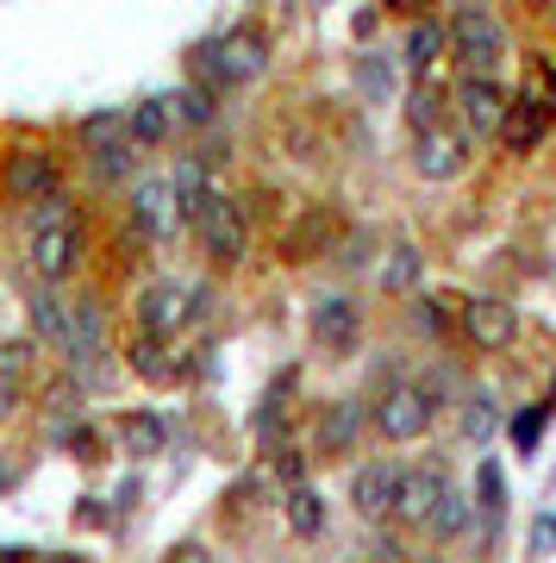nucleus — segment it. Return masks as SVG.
Masks as SVG:
<instances>
[{
  "label": "nucleus",
  "mask_w": 556,
  "mask_h": 563,
  "mask_svg": "<svg viewBox=\"0 0 556 563\" xmlns=\"http://www.w3.org/2000/svg\"><path fill=\"white\" fill-rule=\"evenodd\" d=\"M432 413H437L432 388H425V383H400V388H388V395H381L376 432H381V439H394V444H407V439H419V432L432 426Z\"/></svg>",
  "instance_id": "nucleus-1"
},
{
  "label": "nucleus",
  "mask_w": 556,
  "mask_h": 563,
  "mask_svg": "<svg viewBox=\"0 0 556 563\" xmlns=\"http://www.w3.org/2000/svg\"><path fill=\"white\" fill-rule=\"evenodd\" d=\"M451 38H457V57L469 63V76H476V81H488V69L507 57V32H500V20L488 13V7H469V13H457Z\"/></svg>",
  "instance_id": "nucleus-2"
},
{
  "label": "nucleus",
  "mask_w": 556,
  "mask_h": 563,
  "mask_svg": "<svg viewBox=\"0 0 556 563\" xmlns=\"http://www.w3.org/2000/svg\"><path fill=\"white\" fill-rule=\"evenodd\" d=\"M263 38L257 32H225L219 44H207L200 51V69L213 81H251V76H263Z\"/></svg>",
  "instance_id": "nucleus-3"
},
{
  "label": "nucleus",
  "mask_w": 556,
  "mask_h": 563,
  "mask_svg": "<svg viewBox=\"0 0 556 563\" xmlns=\"http://www.w3.org/2000/svg\"><path fill=\"white\" fill-rule=\"evenodd\" d=\"M194 232L207 239V251H213L219 263H244V251H251V232H244V213L225 195H213V201L200 207Z\"/></svg>",
  "instance_id": "nucleus-4"
},
{
  "label": "nucleus",
  "mask_w": 556,
  "mask_h": 563,
  "mask_svg": "<svg viewBox=\"0 0 556 563\" xmlns=\"http://www.w3.org/2000/svg\"><path fill=\"white\" fill-rule=\"evenodd\" d=\"M138 325H144V339H169V332H181L188 325V288L181 282H151L138 295Z\"/></svg>",
  "instance_id": "nucleus-5"
},
{
  "label": "nucleus",
  "mask_w": 556,
  "mask_h": 563,
  "mask_svg": "<svg viewBox=\"0 0 556 563\" xmlns=\"http://www.w3.org/2000/svg\"><path fill=\"white\" fill-rule=\"evenodd\" d=\"M132 220L151 232V239H169L181 225V207H176V188H169V176H144L138 188H132Z\"/></svg>",
  "instance_id": "nucleus-6"
},
{
  "label": "nucleus",
  "mask_w": 556,
  "mask_h": 563,
  "mask_svg": "<svg viewBox=\"0 0 556 563\" xmlns=\"http://www.w3.org/2000/svg\"><path fill=\"white\" fill-rule=\"evenodd\" d=\"M463 325H469V339H476L481 351H500V344H513L519 313L500 301V295H476V301L463 307Z\"/></svg>",
  "instance_id": "nucleus-7"
},
{
  "label": "nucleus",
  "mask_w": 556,
  "mask_h": 563,
  "mask_svg": "<svg viewBox=\"0 0 556 563\" xmlns=\"http://www.w3.org/2000/svg\"><path fill=\"white\" fill-rule=\"evenodd\" d=\"M437 501H444V476L437 470H407L394 483V520L407 526H432Z\"/></svg>",
  "instance_id": "nucleus-8"
},
{
  "label": "nucleus",
  "mask_w": 556,
  "mask_h": 563,
  "mask_svg": "<svg viewBox=\"0 0 556 563\" xmlns=\"http://www.w3.org/2000/svg\"><path fill=\"white\" fill-rule=\"evenodd\" d=\"M7 195H13V201H51V195H57V157L20 151V157L7 163Z\"/></svg>",
  "instance_id": "nucleus-9"
},
{
  "label": "nucleus",
  "mask_w": 556,
  "mask_h": 563,
  "mask_svg": "<svg viewBox=\"0 0 556 563\" xmlns=\"http://www.w3.org/2000/svg\"><path fill=\"white\" fill-rule=\"evenodd\" d=\"M363 426H369V407L363 401H332L325 413H319V439L313 444L325 451V457H344V451L363 439Z\"/></svg>",
  "instance_id": "nucleus-10"
},
{
  "label": "nucleus",
  "mask_w": 556,
  "mask_h": 563,
  "mask_svg": "<svg viewBox=\"0 0 556 563\" xmlns=\"http://www.w3.org/2000/svg\"><path fill=\"white\" fill-rule=\"evenodd\" d=\"M363 332V313L357 301H344V295H325V301L313 307V339L325 344V351H351Z\"/></svg>",
  "instance_id": "nucleus-11"
},
{
  "label": "nucleus",
  "mask_w": 556,
  "mask_h": 563,
  "mask_svg": "<svg viewBox=\"0 0 556 563\" xmlns=\"http://www.w3.org/2000/svg\"><path fill=\"white\" fill-rule=\"evenodd\" d=\"M76 263H81V232L76 225H57V232H38V239H32V269H38L44 282H63Z\"/></svg>",
  "instance_id": "nucleus-12"
},
{
  "label": "nucleus",
  "mask_w": 556,
  "mask_h": 563,
  "mask_svg": "<svg viewBox=\"0 0 556 563\" xmlns=\"http://www.w3.org/2000/svg\"><path fill=\"white\" fill-rule=\"evenodd\" d=\"M457 113L469 132H500V120H507V95H500L494 81H457Z\"/></svg>",
  "instance_id": "nucleus-13"
},
{
  "label": "nucleus",
  "mask_w": 556,
  "mask_h": 563,
  "mask_svg": "<svg viewBox=\"0 0 556 563\" xmlns=\"http://www.w3.org/2000/svg\"><path fill=\"white\" fill-rule=\"evenodd\" d=\"M463 163H469V144H463L451 125H437V132L419 139V176H425V181H451Z\"/></svg>",
  "instance_id": "nucleus-14"
},
{
  "label": "nucleus",
  "mask_w": 556,
  "mask_h": 563,
  "mask_svg": "<svg viewBox=\"0 0 556 563\" xmlns=\"http://www.w3.org/2000/svg\"><path fill=\"white\" fill-rule=\"evenodd\" d=\"M32 325H38L44 344H57L63 357L76 351V313H69V301H63L57 288H38L32 295Z\"/></svg>",
  "instance_id": "nucleus-15"
},
{
  "label": "nucleus",
  "mask_w": 556,
  "mask_h": 563,
  "mask_svg": "<svg viewBox=\"0 0 556 563\" xmlns=\"http://www.w3.org/2000/svg\"><path fill=\"white\" fill-rule=\"evenodd\" d=\"M394 470L388 463H369V470H357L351 476V507H357L363 520H381V514H394Z\"/></svg>",
  "instance_id": "nucleus-16"
},
{
  "label": "nucleus",
  "mask_w": 556,
  "mask_h": 563,
  "mask_svg": "<svg viewBox=\"0 0 556 563\" xmlns=\"http://www.w3.org/2000/svg\"><path fill=\"white\" fill-rule=\"evenodd\" d=\"M169 188H176L181 220H200V207L213 201V181H207V163H200V157H181L176 176H169Z\"/></svg>",
  "instance_id": "nucleus-17"
},
{
  "label": "nucleus",
  "mask_w": 556,
  "mask_h": 563,
  "mask_svg": "<svg viewBox=\"0 0 556 563\" xmlns=\"http://www.w3.org/2000/svg\"><path fill=\"white\" fill-rule=\"evenodd\" d=\"M125 132L138 144H163L169 132H176V107H169V95H151V101H138L132 113H125Z\"/></svg>",
  "instance_id": "nucleus-18"
},
{
  "label": "nucleus",
  "mask_w": 556,
  "mask_h": 563,
  "mask_svg": "<svg viewBox=\"0 0 556 563\" xmlns=\"http://www.w3.org/2000/svg\"><path fill=\"white\" fill-rule=\"evenodd\" d=\"M457 426H463V439H469V444L494 439V426H500V401H494V388H469V395H463Z\"/></svg>",
  "instance_id": "nucleus-19"
},
{
  "label": "nucleus",
  "mask_w": 556,
  "mask_h": 563,
  "mask_svg": "<svg viewBox=\"0 0 556 563\" xmlns=\"http://www.w3.org/2000/svg\"><path fill=\"white\" fill-rule=\"evenodd\" d=\"M544 113H537L532 101H507V120H500V139H507V151H532L537 139H544Z\"/></svg>",
  "instance_id": "nucleus-20"
},
{
  "label": "nucleus",
  "mask_w": 556,
  "mask_h": 563,
  "mask_svg": "<svg viewBox=\"0 0 556 563\" xmlns=\"http://www.w3.org/2000/svg\"><path fill=\"white\" fill-rule=\"evenodd\" d=\"M120 439H125V451H132V457H157L163 444H169V426H163L157 413H125Z\"/></svg>",
  "instance_id": "nucleus-21"
},
{
  "label": "nucleus",
  "mask_w": 556,
  "mask_h": 563,
  "mask_svg": "<svg viewBox=\"0 0 556 563\" xmlns=\"http://www.w3.org/2000/svg\"><path fill=\"white\" fill-rule=\"evenodd\" d=\"M69 313H76V351H69V363H94V357H100V339H107L100 307H94V301H76Z\"/></svg>",
  "instance_id": "nucleus-22"
},
{
  "label": "nucleus",
  "mask_w": 556,
  "mask_h": 563,
  "mask_svg": "<svg viewBox=\"0 0 556 563\" xmlns=\"http://www.w3.org/2000/svg\"><path fill=\"white\" fill-rule=\"evenodd\" d=\"M519 101H532L544 120L556 113V69L544 57H525V88H519Z\"/></svg>",
  "instance_id": "nucleus-23"
},
{
  "label": "nucleus",
  "mask_w": 556,
  "mask_h": 563,
  "mask_svg": "<svg viewBox=\"0 0 556 563\" xmlns=\"http://www.w3.org/2000/svg\"><path fill=\"white\" fill-rule=\"evenodd\" d=\"M469 526H476V501L444 488V501H437V514H432V532H437V539H463Z\"/></svg>",
  "instance_id": "nucleus-24"
},
{
  "label": "nucleus",
  "mask_w": 556,
  "mask_h": 563,
  "mask_svg": "<svg viewBox=\"0 0 556 563\" xmlns=\"http://www.w3.org/2000/svg\"><path fill=\"white\" fill-rule=\"evenodd\" d=\"M419 282V244H388V263H381V288L388 295H407Z\"/></svg>",
  "instance_id": "nucleus-25"
},
{
  "label": "nucleus",
  "mask_w": 556,
  "mask_h": 563,
  "mask_svg": "<svg viewBox=\"0 0 556 563\" xmlns=\"http://www.w3.org/2000/svg\"><path fill=\"white\" fill-rule=\"evenodd\" d=\"M319 526H325V501H319L313 488H294L288 495V532L294 539H319Z\"/></svg>",
  "instance_id": "nucleus-26"
},
{
  "label": "nucleus",
  "mask_w": 556,
  "mask_h": 563,
  "mask_svg": "<svg viewBox=\"0 0 556 563\" xmlns=\"http://www.w3.org/2000/svg\"><path fill=\"white\" fill-rule=\"evenodd\" d=\"M437 51H444V25H432V20H419L413 32H407V69H432L437 63Z\"/></svg>",
  "instance_id": "nucleus-27"
},
{
  "label": "nucleus",
  "mask_w": 556,
  "mask_h": 563,
  "mask_svg": "<svg viewBox=\"0 0 556 563\" xmlns=\"http://www.w3.org/2000/svg\"><path fill=\"white\" fill-rule=\"evenodd\" d=\"M132 369H138L144 383H169V376H181V363H169V351H163L157 339L132 344Z\"/></svg>",
  "instance_id": "nucleus-28"
},
{
  "label": "nucleus",
  "mask_w": 556,
  "mask_h": 563,
  "mask_svg": "<svg viewBox=\"0 0 556 563\" xmlns=\"http://www.w3.org/2000/svg\"><path fill=\"white\" fill-rule=\"evenodd\" d=\"M125 132V113H88V120H81V144H88V151H113V139H120Z\"/></svg>",
  "instance_id": "nucleus-29"
},
{
  "label": "nucleus",
  "mask_w": 556,
  "mask_h": 563,
  "mask_svg": "<svg viewBox=\"0 0 556 563\" xmlns=\"http://www.w3.org/2000/svg\"><path fill=\"white\" fill-rule=\"evenodd\" d=\"M25 369H32V344H25V339H7V344H0V388H20Z\"/></svg>",
  "instance_id": "nucleus-30"
},
{
  "label": "nucleus",
  "mask_w": 556,
  "mask_h": 563,
  "mask_svg": "<svg viewBox=\"0 0 556 563\" xmlns=\"http://www.w3.org/2000/svg\"><path fill=\"white\" fill-rule=\"evenodd\" d=\"M169 107H176V120H188V125L213 120V95H207V88H181V95H169Z\"/></svg>",
  "instance_id": "nucleus-31"
},
{
  "label": "nucleus",
  "mask_w": 556,
  "mask_h": 563,
  "mask_svg": "<svg viewBox=\"0 0 556 563\" xmlns=\"http://www.w3.org/2000/svg\"><path fill=\"white\" fill-rule=\"evenodd\" d=\"M357 81H363V95L388 101V88H394V76H388V57H357Z\"/></svg>",
  "instance_id": "nucleus-32"
},
{
  "label": "nucleus",
  "mask_w": 556,
  "mask_h": 563,
  "mask_svg": "<svg viewBox=\"0 0 556 563\" xmlns=\"http://www.w3.org/2000/svg\"><path fill=\"white\" fill-rule=\"evenodd\" d=\"M57 225H76V213H69L63 195H51V201H38V213H32V239H38V232H57Z\"/></svg>",
  "instance_id": "nucleus-33"
},
{
  "label": "nucleus",
  "mask_w": 556,
  "mask_h": 563,
  "mask_svg": "<svg viewBox=\"0 0 556 563\" xmlns=\"http://www.w3.org/2000/svg\"><path fill=\"white\" fill-rule=\"evenodd\" d=\"M407 120H413L419 139H425V132H437V95H425V88H419L413 101H407Z\"/></svg>",
  "instance_id": "nucleus-34"
},
{
  "label": "nucleus",
  "mask_w": 556,
  "mask_h": 563,
  "mask_svg": "<svg viewBox=\"0 0 556 563\" xmlns=\"http://www.w3.org/2000/svg\"><path fill=\"white\" fill-rule=\"evenodd\" d=\"M325 239H332V213H319L313 225H300L294 239H288V251H294V257H300V251H319V244H325Z\"/></svg>",
  "instance_id": "nucleus-35"
},
{
  "label": "nucleus",
  "mask_w": 556,
  "mask_h": 563,
  "mask_svg": "<svg viewBox=\"0 0 556 563\" xmlns=\"http://www.w3.org/2000/svg\"><path fill=\"white\" fill-rule=\"evenodd\" d=\"M500 488H507V483H500V463H481V476H476V495H481V507H488V514L500 507Z\"/></svg>",
  "instance_id": "nucleus-36"
},
{
  "label": "nucleus",
  "mask_w": 556,
  "mask_h": 563,
  "mask_svg": "<svg viewBox=\"0 0 556 563\" xmlns=\"http://www.w3.org/2000/svg\"><path fill=\"white\" fill-rule=\"evenodd\" d=\"M125 163H132V157H125L120 144H113V151H100V157H94V176H100V181H120V176H125Z\"/></svg>",
  "instance_id": "nucleus-37"
},
{
  "label": "nucleus",
  "mask_w": 556,
  "mask_h": 563,
  "mask_svg": "<svg viewBox=\"0 0 556 563\" xmlns=\"http://www.w3.org/2000/svg\"><path fill=\"white\" fill-rule=\"evenodd\" d=\"M537 426H544V407H532V413H519V426H513V439L525 444V451H532V444H537Z\"/></svg>",
  "instance_id": "nucleus-38"
},
{
  "label": "nucleus",
  "mask_w": 556,
  "mask_h": 563,
  "mask_svg": "<svg viewBox=\"0 0 556 563\" xmlns=\"http://www.w3.org/2000/svg\"><path fill=\"white\" fill-rule=\"evenodd\" d=\"M176 563H213V558H207L200 544H181V551H176Z\"/></svg>",
  "instance_id": "nucleus-39"
},
{
  "label": "nucleus",
  "mask_w": 556,
  "mask_h": 563,
  "mask_svg": "<svg viewBox=\"0 0 556 563\" xmlns=\"http://www.w3.org/2000/svg\"><path fill=\"white\" fill-rule=\"evenodd\" d=\"M20 407V388H0V413H13Z\"/></svg>",
  "instance_id": "nucleus-40"
},
{
  "label": "nucleus",
  "mask_w": 556,
  "mask_h": 563,
  "mask_svg": "<svg viewBox=\"0 0 556 563\" xmlns=\"http://www.w3.org/2000/svg\"><path fill=\"white\" fill-rule=\"evenodd\" d=\"M38 563H81V558H69V551H57V558H38Z\"/></svg>",
  "instance_id": "nucleus-41"
},
{
  "label": "nucleus",
  "mask_w": 556,
  "mask_h": 563,
  "mask_svg": "<svg viewBox=\"0 0 556 563\" xmlns=\"http://www.w3.org/2000/svg\"><path fill=\"white\" fill-rule=\"evenodd\" d=\"M7 483H13V463H7V470H0V488H7Z\"/></svg>",
  "instance_id": "nucleus-42"
}]
</instances>
